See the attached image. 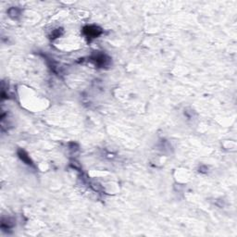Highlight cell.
Instances as JSON below:
<instances>
[{"mask_svg": "<svg viewBox=\"0 0 237 237\" xmlns=\"http://www.w3.org/2000/svg\"><path fill=\"white\" fill-rule=\"evenodd\" d=\"M83 33L90 38H96L97 36H98L99 34H101V30L98 27L96 26H87L83 29Z\"/></svg>", "mask_w": 237, "mask_h": 237, "instance_id": "cell-1", "label": "cell"}, {"mask_svg": "<svg viewBox=\"0 0 237 237\" xmlns=\"http://www.w3.org/2000/svg\"><path fill=\"white\" fill-rule=\"evenodd\" d=\"M20 157H21V159L23 161H25L27 164H32V162H31L30 159H29V158H28V156L24 153V151H20Z\"/></svg>", "mask_w": 237, "mask_h": 237, "instance_id": "cell-2", "label": "cell"}]
</instances>
